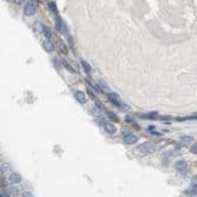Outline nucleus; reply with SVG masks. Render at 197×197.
<instances>
[{
    "label": "nucleus",
    "instance_id": "nucleus-1",
    "mask_svg": "<svg viewBox=\"0 0 197 197\" xmlns=\"http://www.w3.org/2000/svg\"><path fill=\"white\" fill-rule=\"evenodd\" d=\"M37 7H38V1H35V0L29 1L24 7V13H25V16H33L37 12Z\"/></svg>",
    "mask_w": 197,
    "mask_h": 197
},
{
    "label": "nucleus",
    "instance_id": "nucleus-2",
    "mask_svg": "<svg viewBox=\"0 0 197 197\" xmlns=\"http://www.w3.org/2000/svg\"><path fill=\"white\" fill-rule=\"evenodd\" d=\"M155 149H156V146H155L154 143H143L142 145L138 146V150L141 152H143V154H150Z\"/></svg>",
    "mask_w": 197,
    "mask_h": 197
},
{
    "label": "nucleus",
    "instance_id": "nucleus-3",
    "mask_svg": "<svg viewBox=\"0 0 197 197\" xmlns=\"http://www.w3.org/2000/svg\"><path fill=\"white\" fill-rule=\"evenodd\" d=\"M107 97H109V101L111 102L113 105H116V106H118V107L122 106V102H120V99H119L118 94H116L115 92H110V93L107 94Z\"/></svg>",
    "mask_w": 197,
    "mask_h": 197
},
{
    "label": "nucleus",
    "instance_id": "nucleus-4",
    "mask_svg": "<svg viewBox=\"0 0 197 197\" xmlns=\"http://www.w3.org/2000/svg\"><path fill=\"white\" fill-rule=\"evenodd\" d=\"M137 141H138V137L135 136L132 133H128L126 136H124V144H126V145H132Z\"/></svg>",
    "mask_w": 197,
    "mask_h": 197
},
{
    "label": "nucleus",
    "instance_id": "nucleus-5",
    "mask_svg": "<svg viewBox=\"0 0 197 197\" xmlns=\"http://www.w3.org/2000/svg\"><path fill=\"white\" fill-rule=\"evenodd\" d=\"M56 30L59 33H64L66 31V26L64 25V22L60 17H57V19H56Z\"/></svg>",
    "mask_w": 197,
    "mask_h": 197
},
{
    "label": "nucleus",
    "instance_id": "nucleus-6",
    "mask_svg": "<svg viewBox=\"0 0 197 197\" xmlns=\"http://www.w3.org/2000/svg\"><path fill=\"white\" fill-rule=\"evenodd\" d=\"M175 169L179 172H185L188 169V163L185 161H177L175 163Z\"/></svg>",
    "mask_w": 197,
    "mask_h": 197
},
{
    "label": "nucleus",
    "instance_id": "nucleus-7",
    "mask_svg": "<svg viewBox=\"0 0 197 197\" xmlns=\"http://www.w3.org/2000/svg\"><path fill=\"white\" fill-rule=\"evenodd\" d=\"M43 47H44V50L46 52H50L51 53V52L54 51V45H53V43L50 39H46V40L43 41Z\"/></svg>",
    "mask_w": 197,
    "mask_h": 197
},
{
    "label": "nucleus",
    "instance_id": "nucleus-8",
    "mask_svg": "<svg viewBox=\"0 0 197 197\" xmlns=\"http://www.w3.org/2000/svg\"><path fill=\"white\" fill-rule=\"evenodd\" d=\"M8 181L12 184H18V183L21 182V176L18 174V172H12V174L10 175V177H8Z\"/></svg>",
    "mask_w": 197,
    "mask_h": 197
},
{
    "label": "nucleus",
    "instance_id": "nucleus-9",
    "mask_svg": "<svg viewBox=\"0 0 197 197\" xmlns=\"http://www.w3.org/2000/svg\"><path fill=\"white\" fill-rule=\"evenodd\" d=\"M104 129H105V131L109 132L110 135H113V133H116V131H117L116 125H113L112 123H105V124H104Z\"/></svg>",
    "mask_w": 197,
    "mask_h": 197
},
{
    "label": "nucleus",
    "instance_id": "nucleus-10",
    "mask_svg": "<svg viewBox=\"0 0 197 197\" xmlns=\"http://www.w3.org/2000/svg\"><path fill=\"white\" fill-rule=\"evenodd\" d=\"M75 96H76V99H77L79 103H82V104L86 103V101H88V98H86L85 93L82 92V91H77V92L75 93Z\"/></svg>",
    "mask_w": 197,
    "mask_h": 197
},
{
    "label": "nucleus",
    "instance_id": "nucleus-11",
    "mask_svg": "<svg viewBox=\"0 0 197 197\" xmlns=\"http://www.w3.org/2000/svg\"><path fill=\"white\" fill-rule=\"evenodd\" d=\"M19 194H20V189H19L18 187H12V188L10 189V195H11V197H18Z\"/></svg>",
    "mask_w": 197,
    "mask_h": 197
},
{
    "label": "nucleus",
    "instance_id": "nucleus-12",
    "mask_svg": "<svg viewBox=\"0 0 197 197\" xmlns=\"http://www.w3.org/2000/svg\"><path fill=\"white\" fill-rule=\"evenodd\" d=\"M43 34L46 37V39H51V37H52L51 30L48 29L47 26H45V25H44V27H43Z\"/></svg>",
    "mask_w": 197,
    "mask_h": 197
},
{
    "label": "nucleus",
    "instance_id": "nucleus-13",
    "mask_svg": "<svg viewBox=\"0 0 197 197\" xmlns=\"http://www.w3.org/2000/svg\"><path fill=\"white\" fill-rule=\"evenodd\" d=\"M80 64H82V66H83L84 71H85L86 73H88V75H90V73H91V67H90V65H89L88 63H86L85 60H82V61H80Z\"/></svg>",
    "mask_w": 197,
    "mask_h": 197
},
{
    "label": "nucleus",
    "instance_id": "nucleus-14",
    "mask_svg": "<svg viewBox=\"0 0 197 197\" xmlns=\"http://www.w3.org/2000/svg\"><path fill=\"white\" fill-rule=\"evenodd\" d=\"M141 117L145 118V119H157L158 118V113L157 112H155V113H146V115H142Z\"/></svg>",
    "mask_w": 197,
    "mask_h": 197
},
{
    "label": "nucleus",
    "instance_id": "nucleus-15",
    "mask_svg": "<svg viewBox=\"0 0 197 197\" xmlns=\"http://www.w3.org/2000/svg\"><path fill=\"white\" fill-rule=\"evenodd\" d=\"M47 5H48V8H50L54 14L58 12V10H57V5H56V3H54V1H48V3H47Z\"/></svg>",
    "mask_w": 197,
    "mask_h": 197
},
{
    "label": "nucleus",
    "instance_id": "nucleus-16",
    "mask_svg": "<svg viewBox=\"0 0 197 197\" xmlns=\"http://www.w3.org/2000/svg\"><path fill=\"white\" fill-rule=\"evenodd\" d=\"M63 65H64V66H65V69H66L67 71H70L71 73H76V71L72 69V66H71V65H70V64L67 63L66 60H63Z\"/></svg>",
    "mask_w": 197,
    "mask_h": 197
},
{
    "label": "nucleus",
    "instance_id": "nucleus-17",
    "mask_svg": "<svg viewBox=\"0 0 197 197\" xmlns=\"http://www.w3.org/2000/svg\"><path fill=\"white\" fill-rule=\"evenodd\" d=\"M181 141H182V143H183V144H189V143H191V142H192V138H191V137H189V136H184V137H182V138H181Z\"/></svg>",
    "mask_w": 197,
    "mask_h": 197
},
{
    "label": "nucleus",
    "instance_id": "nucleus-18",
    "mask_svg": "<svg viewBox=\"0 0 197 197\" xmlns=\"http://www.w3.org/2000/svg\"><path fill=\"white\" fill-rule=\"evenodd\" d=\"M58 45L60 46V50H61V52L63 53H67V48H66V46L61 43V41H58Z\"/></svg>",
    "mask_w": 197,
    "mask_h": 197
},
{
    "label": "nucleus",
    "instance_id": "nucleus-19",
    "mask_svg": "<svg viewBox=\"0 0 197 197\" xmlns=\"http://www.w3.org/2000/svg\"><path fill=\"white\" fill-rule=\"evenodd\" d=\"M190 151H191L192 154H197V144H194V145H191V147H190Z\"/></svg>",
    "mask_w": 197,
    "mask_h": 197
},
{
    "label": "nucleus",
    "instance_id": "nucleus-20",
    "mask_svg": "<svg viewBox=\"0 0 197 197\" xmlns=\"http://www.w3.org/2000/svg\"><path fill=\"white\" fill-rule=\"evenodd\" d=\"M195 185H197V176H194L191 178V187H195Z\"/></svg>",
    "mask_w": 197,
    "mask_h": 197
},
{
    "label": "nucleus",
    "instance_id": "nucleus-21",
    "mask_svg": "<svg viewBox=\"0 0 197 197\" xmlns=\"http://www.w3.org/2000/svg\"><path fill=\"white\" fill-rule=\"evenodd\" d=\"M21 197H33V195H32L30 191H27V190H26V191H24V194H22V196H21Z\"/></svg>",
    "mask_w": 197,
    "mask_h": 197
},
{
    "label": "nucleus",
    "instance_id": "nucleus-22",
    "mask_svg": "<svg viewBox=\"0 0 197 197\" xmlns=\"http://www.w3.org/2000/svg\"><path fill=\"white\" fill-rule=\"evenodd\" d=\"M7 169H8V166H7L5 163H3V164H1V172H3V174H5V171H6Z\"/></svg>",
    "mask_w": 197,
    "mask_h": 197
},
{
    "label": "nucleus",
    "instance_id": "nucleus-23",
    "mask_svg": "<svg viewBox=\"0 0 197 197\" xmlns=\"http://www.w3.org/2000/svg\"><path fill=\"white\" fill-rule=\"evenodd\" d=\"M96 106L99 109V110H104V107H103V105H102V103L101 102H96Z\"/></svg>",
    "mask_w": 197,
    "mask_h": 197
},
{
    "label": "nucleus",
    "instance_id": "nucleus-24",
    "mask_svg": "<svg viewBox=\"0 0 197 197\" xmlns=\"http://www.w3.org/2000/svg\"><path fill=\"white\" fill-rule=\"evenodd\" d=\"M99 84L103 86V88H106V89H107V84H106V83H105L103 79H99Z\"/></svg>",
    "mask_w": 197,
    "mask_h": 197
},
{
    "label": "nucleus",
    "instance_id": "nucleus-25",
    "mask_svg": "<svg viewBox=\"0 0 197 197\" xmlns=\"http://www.w3.org/2000/svg\"><path fill=\"white\" fill-rule=\"evenodd\" d=\"M109 115H110L109 117L111 118V119H113V120H117V117L115 116V113H112V112H109Z\"/></svg>",
    "mask_w": 197,
    "mask_h": 197
}]
</instances>
